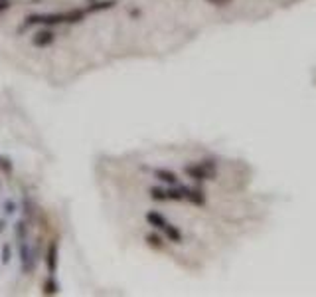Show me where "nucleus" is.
<instances>
[{
    "label": "nucleus",
    "mask_w": 316,
    "mask_h": 297,
    "mask_svg": "<svg viewBox=\"0 0 316 297\" xmlns=\"http://www.w3.org/2000/svg\"><path fill=\"white\" fill-rule=\"evenodd\" d=\"M0 170H4L6 174H10V172H12V163H10V159H8V157H0Z\"/></svg>",
    "instance_id": "15"
},
{
    "label": "nucleus",
    "mask_w": 316,
    "mask_h": 297,
    "mask_svg": "<svg viewBox=\"0 0 316 297\" xmlns=\"http://www.w3.org/2000/svg\"><path fill=\"white\" fill-rule=\"evenodd\" d=\"M4 208H6V212H8V214H12V212H16V204H14L12 200H8V202L4 204Z\"/></svg>",
    "instance_id": "18"
},
{
    "label": "nucleus",
    "mask_w": 316,
    "mask_h": 297,
    "mask_svg": "<svg viewBox=\"0 0 316 297\" xmlns=\"http://www.w3.org/2000/svg\"><path fill=\"white\" fill-rule=\"evenodd\" d=\"M20 260H22V271L30 273L32 269H34V260H32V252L30 248H28V244H26V240L20 242Z\"/></svg>",
    "instance_id": "3"
},
{
    "label": "nucleus",
    "mask_w": 316,
    "mask_h": 297,
    "mask_svg": "<svg viewBox=\"0 0 316 297\" xmlns=\"http://www.w3.org/2000/svg\"><path fill=\"white\" fill-rule=\"evenodd\" d=\"M58 293V283L54 281V277H48L44 283V295H56Z\"/></svg>",
    "instance_id": "11"
},
{
    "label": "nucleus",
    "mask_w": 316,
    "mask_h": 297,
    "mask_svg": "<svg viewBox=\"0 0 316 297\" xmlns=\"http://www.w3.org/2000/svg\"><path fill=\"white\" fill-rule=\"evenodd\" d=\"M117 2L115 0H101V2H93L89 8H87V12H99V10H109V8H113Z\"/></svg>",
    "instance_id": "7"
},
{
    "label": "nucleus",
    "mask_w": 316,
    "mask_h": 297,
    "mask_svg": "<svg viewBox=\"0 0 316 297\" xmlns=\"http://www.w3.org/2000/svg\"><path fill=\"white\" fill-rule=\"evenodd\" d=\"M146 220H148V224H150V226H154L156 230L164 232V228L168 226L166 218H164L162 214H158V212H148V214H146Z\"/></svg>",
    "instance_id": "6"
},
{
    "label": "nucleus",
    "mask_w": 316,
    "mask_h": 297,
    "mask_svg": "<svg viewBox=\"0 0 316 297\" xmlns=\"http://www.w3.org/2000/svg\"><path fill=\"white\" fill-rule=\"evenodd\" d=\"M206 2H210V4H214V6H227V4H231L233 0H206Z\"/></svg>",
    "instance_id": "17"
},
{
    "label": "nucleus",
    "mask_w": 316,
    "mask_h": 297,
    "mask_svg": "<svg viewBox=\"0 0 316 297\" xmlns=\"http://www.w3.org/2000/svg\"><path fill=\"white\" fill-rule=\"evenodd\" d=\"M8 6H10V2H8V0H4V2H0V12H4V10H8Z\"/></svg>",
    "instance_id": "20"
},
{
    "label": "nucleus",
    "mask_w": 316,
    "mask_h": 297,
    "mask_svg": "<svg viewBox=\"0 0 316 297\" xmlns=\"http://www.w3.org/2000/svg\"><path fill=\"white\" fill-rule=\"evenodd\" d=\"M148 240H150V244H154V246H160V238H156V236H148Z\"/></svg>",
    "instance_id": "19"
},
{
    "label": "nucleus",
    "mask_w": 316,
    "mask_h": 297,
    "mask_svg": "<svg viewBox=\"0 0 316 297\" xmlns=\"http://www.w3.org/2000/svg\"><path fill=\"white\" fill-rule=\"evenodd\" d=\"M12 260V250H10V244H4L2 246V264L8 265Z\"/></svg>",
    "instance_id": "12"
},
{
    "label": "nucleus",
    "mask_w": 316,
    "mask_h": 297,
    "mask_svg": "<svg viewBox=\"0 0 316 297\" xmlns=\"http://www.w3.org/2000/svg\"><path fill=\"white\" fill-rule=\"evenodd\" d=\"M46 265H48V271H50V273H56V269H58V242H52V244L48 246Z\"/></svg>",
    "instance_id": "4"
},
{
    "label": "nucleus",
    "mask_w": 316,
    "mask_h": 297,
    "mask_svg": "<svg viewBox=\"0 0 316 297\" xmlns=\"http://www.w3.org/2000/svg\"><path fill=\"white\" fill-rule=\"evenodd\" d=\"M156 176L160 180H164V182H168V184H176L178 182V176L174 174V172H170V170H156Z\"/></svg>",
    "instance_id": "9"
},
{
    "label": "nucleus",
    "mask_w": 316,
    "mask_h": 297,
    "mask_svg": "<svg viewBox=\"0 0 316 297\" xmlns=\"http://www.w3.org/2000/svg\"><path fill=\"white\" fill-rule=\"evenodd\" d=\"M186 174L190 178H196V180H208L216 174V166L210 165L208 161L200 163V165H190L186 166Z\"/></svg>",
    "instance_id": "1"
},
{
    "label": "nucleus",
    "mask_w": 316,
    "mask_h": 297,
    "mask_svg": "<svg viewBox=\"0 0 316 297\" xmlns=\"http://www.w3.org/2000/svg\"><path fill=\"white\" fill-rule=\"evenodd\" d=\"M0 2H4V0H0Z\"/></svg>",
    "instance_id": "22"
},
{
    "label": "nucleus",
    "mask_w": 316,
    "mask_h": 297,
    "mask_svg": "<svg viewBox=\"0 0 316 297\" xmlns=\"http://www.w3.org/2000/svg\"><path fill=\"white\" fill-rule=\"evenodd\" d=\"M16 234H18L20 242L26 240V224H24V222H18V224H16Z\"/></svg>",
    "instance_id": "16"
},
{
    "label": "nucleus",
    "mask_w": 316,
    "mask_h": 297,
    "mask_svg": "<svg viewBox=\"0 0 316 297\" xmlns=\"http://www.w3.org/2000/svg\"><path fill=\"white\" fill-rule=\"evenodd\" d=\"M188 198L196 204H204V192L202 190H188Z\"/></svg>",
    "instance_id": "13"
},
{
    "label": "nucleus",
    "mask_w": 316,
    "mask_h": 297,
    "mask_svg": "<svg viewBox=\"0 0 316 297\" xmlns=\"http://www.w3.org/2000/svg\"><path fill=\"white\" fill-rule=\"evenodd\" d=\"M34 46H38V48H46V46H50L52 42H54V32L52 30H40V32L34 36Z\"/></svg>",
    "instance_id": "5"
},
{
    "label": "nucleus",
    "mask_w": 316,
    "mask_h": 297,
    "mask_svg": "<svg viewBox=\"0 0 316 297\" xmlns=\"http://www.w3.org/2000/svg\"><path fill=\"white\" fill-rule=\"evenodd\" d=\"M83 16H85V10H79V8H73V10H69V12H65V22H69V24H73V22H79V20H83Z\"/></svg>",
    "instance_id": "8"
},
{
    "label": "nucleus",
    "mask_w": 316,
    "mask_h": 297,
    "mask_svg": "<svg viewBox=\"0 0 316 297\" xmlns=\"http://www.w3.org/2000/svg\"><path fill=\"white\" fill-rule=\"evenodd\" d=\"M150 196H152V200H168V190L152 188V190H150Z\"/></svg>",
    "instance_id": "14"
},
{
    "label": "nucleus",
    "mask_w": 316,
    "mask_h": 297,
    "mask_svg": "<svg viewBox=\"0 0 316 297\" xmlns=\"http://www.w3.org/2000/svg\"><path fill=\"white\" fill-rule=\"evenodd\" d=\"M164 234H166V238H168L170 242H180V240H182L180 230H178L176 226H172V224H168V226L164 228Z\"/></svg>",
    "instance_id": "10"
},
{
    "label": "nucleus",
    "mask_w": 316,
    "mask_h": 297,
    "mask_svg": "<svg viewBox=\"0 0 316 297\" xmlns=\"http://www.w3.org/2000/svg\"><path fill=\"white\" fill-rule=\"evenodd\" d=\"M4 226H6V224H4V220H0V232L4 230Z\"/></svg>",
    "instance_id": "21"
},
{
    "label": "nucleus",
    "mask_w": 316,
    "mask_h": 297,
    "mask_svg": "<svg viewBox=\"0 0 316 297\" xmlns=\"http://www.w3.org/2000/svg\"><path fill=\"white\" fill-rule=\"evenodd\" d=\"M60 22H65V14H30L26 18V24H46V26H56Z\"/></svg>",
    "instance_id": "2"
}]
</instances>
